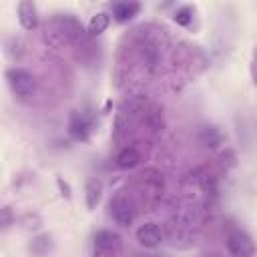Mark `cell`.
<instances>
[{
	"instance_id": "6da1fadb",
	"label": "cell",
	"mask_w": 257,
	"mask_h": 257,
	"mask_svg": "<svg viewBox=\"0 0 257 257\" xmlns=\"http://www.w3.org/2000/svg\"><path fill=\"white\" fill-rule=\"evenodd\" d=\"M82 34V26L76 18H72L70 14H60L54 16L50 20V24L46 26V40L50 44H64V42H72L76 38H80Z\"/></svg>"
},
{
	"instance_id": "7a4b0ae2",
	"label": "cell",
	"mask_w": 257,
	"mask_h": 257,
	"mask_svg": "<svg viewBox=\"0 0 257 257\" xmlns=\"http://www.w3.org/2000/svg\"><path fill=\"white\" fill-rule=\"evenodd\" d=\"M6 80H8L10 90L16 96H30L34 92V88H36L34 76L24 68H10L6 72Z\"/></svg>"
},
{
	"instance_id": "3957f363",
	"label": "cell",
	"mask_w": 257,
	"mask_h": 257,
	"mask_svg": "<svg viewBox=\"0 0 257 257\" xmlns=\"http://www.w3.org/2000/svg\"><path fill=\"white\" fill-rule=\"evenodd\" d=\"M94 257H120V239L112 231H98L94 235Z\"/></svg>"
},
{
	"instance_id": "277c9868",
	"label": "cell",
	"mask_w": 257,
	"mask_h": 257,
	"mask_svg": "<svg viewBox=\"0 0 257 257\" xmlns=\"http://www.w3.org/2000/svg\"><path fill=\"white\" fill-rule=\"evenodd\" d=\"M227 251L233 257H253L255 253V243L249 233L245 231H233L227 237Z\"/></svg>"
},
{
	"instance_id": "5b68a950",
	"label": "cell",
	"mask_w": 257,
	"mask_h": 257,
	"mask_svg": "<svg viewBox=\"0 0 257 257\" xmlns=\"http://www.w3.org/2000/svg\"><path fill=\"white\" fill-rule=\"evenodd\" d=\"M110 215L118 225L128 227L133 223V219H135V211H133L131 201L126 197H114L110 201Z\"/></svg>"
},
{
	"instance_id": "8992f818",
	"label": "cell",
	"mask_w": 257,
	"mask_h": 257,
	"mask_svg": "<svg viewBox=\"0 0 257 257\" xmlns=\"http://www.w3.org/2000/svg\"><path fill=\"white\" fill-rule=\"evenodd\" d=\"M137 239H139V243H141L143 247L153 249V247L161 245L163 233H161L159 225H155V223H145V225H141V227L137 229Z\"/></svg>"
},
{
	"instance_id": "52a82bcc",
	"label": "cell",
	"mask_w": 257,
	"mask_h": 257,
	"mask_svg": "<svg viewBox=\"0 0 257 257\" xmlns=\"http://www.w3.org/2000/svg\"><path fill=\"white\" fill-rule=\"evenodd\" d=\"M16 12H18V22L22 24L24 30H32V28H36V24H38V12H36L34 2H30V0H22V2H18Z\"/></svg>"
},
{
	"instance_id": "ba28073f",
	"label": "cell",
	"mask_w": 257,
	"mask_h": 257,
	"mask_svg": "<svg viewBox=\"0 0 257 257\" xmlns=\"http://www.w3.org/2000/svg\"><path fill=\"white\" fill-rule=\"evenodd\" d=\"M139 10H141V4H137V2H116L112 6V16L116 22H126L133 16H137Z\"/></svg>"
},
{
	"instance_id": "9c48e42d",
	"label": "cell",
	"mask_w": 257,
	"mask_h": 257,
	"mask_svg": "<svg viewBox=\"0 0 257 257\" xmlns=\"http://www.w3.org/2000/svg\"><path fill=\"white\" fill-rule=\"evenodd\" d=\"M84 197H86V207L92 211L98 203H100V197H102V183L98 179H90L84 187Z\"/></svg>"
},
{
	"instance_id": "30bf717a",
	"label": "cell",
	"mask_w": 257,
	"mask_h": 257,
	"mask_svg": "<svg viewBox=\"0 0 257 257\" xmlns=\"http://www.w3.org/2000/svg\"><path fill=\"white\" fill-rule=\"evenodd\" d=\"M139 161H141V155H139V151H137L135 147L122 149V151L118 153V157H116V165H118L120 169H131V167H135Z\"/></svg>"
},
{
	"instance_id": "8fae6325",
	"label": "cell",
	"mask_w": 257,
	"mask_h": 257,
	"mask_svg": "<svg viewBox=\"0 0 257 257\" xmlns=\"http://www.w3.org/2000/svg\"><path fill=\"white\" fill-rule=\"evenodd\" d=\"M108 24H110V16L104 14V12H98L96 16L90 18V22H88V32H90L92 36H96V34L104 32V30L108 28Z\"/></svg>"
},
{
	"instance_id": "7c38bea8",
	"label": "cell",
	"mask_w": 257,
	"mask_h": 257,
	"mask_svg": "<svg viewBox=\"0 0 257 257\" xmlns=\"http://www.w3.org/2000/svg\"><path fill=\"white\" fill-rule=\"evenodd\" d=\"M70 133L76 137V139H86L88 137V122L82 118V116H78V114H72V118H70Z\"/></svg>"
},
{
	"instance_id": "4fadbf2b",
	"label": "cell",
	"mask_w": 257,
	"mask_h": 257,
	"mask_svg": "<svg viewBox=\"0 0 257 257\" xmlns=\"http://www.w3.org/2000/svg\"><path fill=\"white\" fill-rule=\"evenodd\" d=\"M201 137H203V143H205L207 147H217V145L221 143V135H219V133H217V128H213V126L203 128Z\"/></svg>"
},
{
	"instance_id": "5bb4252c",
	"label": "cell",
	"mask_w": 257,
	"mask_h": 257,
	"mask_svg": "<svg viewBox=\"0 0 257 257\" xmlns=\"http://www.w3.org/2000/svg\"><path fill=\"white\" fill-rule=\"evenodd\" d=\"M191 16H193V10H191L189 6H183L181 10H177V14H175L173 18H175L177 24H181V26H189V24H191Z\"/></svg>"
},
{
	"instance_id": "9a60e30c",
	"label": "cell",
	"mask_w": 257,
	"mask_h": 257,
	"mask_svg": "<svg viewBox=\"0 0 257 257\" xmlns=\"http://www.w3.org/2000/svg\"><path fill=\"white\" fill-rule=\"evenodd\" d=\"M20 223L24 225V229H38V227L42 225V221H40V217H38V215H32V213H28V215H24V217L20 219Z\"/></svg>"
},
{
	"instance_id": "2e32d148",
	"label": "cell",
	"mask_w": 257,
	"mask_h": 257,
	"mask_svg": "<svg viewBox=\"0 0 257 257\" xmlns=\"http://www.w3.org/2000/svg\"><path fill=\"white\" fill-rule=\"evenodd\" d=\"M249 72H251V80H253V84H257V46H255L253 56H251V66H249Z\"/></svg>"
},
{
	"instance_id": "e0dca14e",
	"label": "cell",
	"mask_w": 257,
	"mask_h": 257,
	"mask_svg": "<svg viewBox=\"0 0 257 257\" xmlns=\"http://www.w3.org/2000/svg\"><path fill=\"white\" fill-rule=\"evenodd\" d=\"M10 225H12V215H10V209L4 207V209H2V227L8 229Z\"/></svg>"
},
{
	"instance_id": "ac0fdd59",
	"label": "cell",
	"mask_w": 257,
	"mask_h": 257,
	"mask_svg": "<svg viewBox=\"0 0 257 257\" xmlns=\"http://www.w3.org/2000/svg\"><path fill=\"white\" fill-rule=\"evenodd\" d=\"M56 183H58V187H60V189L64 191L62 195H66V197H70V189H68V185H66V183H62V179H58Z\"/></svg>"
}]
</instances>
